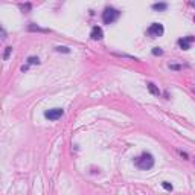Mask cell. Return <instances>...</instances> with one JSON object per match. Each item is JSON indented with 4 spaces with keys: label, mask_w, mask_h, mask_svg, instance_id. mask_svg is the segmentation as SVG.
<instances>
[{
    "label": "cell",
    "mask_w": 195,
    "mask_h": 195,
    "mask_svg": "<svg viewBox=\"0 0 195 195\" xmlns=\"http://www.w3.org/2000/svg\"><path fill=\"white\" fill-rule=\"evenodd\" d=\"M134 165L142 169V171H148L154 166V157L151 152H143L142 155H139V157L134 160Z\"/></svg>",
    "instance_id": "cell-1"
},
{
    "label": "cell",
    "mask_w": 195,
    "mask_h": 195,
    "mask_svg": "<svg viewBox=\"0 0 195 195\" xmlns=\"http://www.w3.org/2000/svg\"><path fill=\"white\" fill-rule=\"evenodd\" d=\"M119 15H121V12L118 9H114L111 6H107L104 9V12H102V21L105 25H111V23H114L119 18Z\"/></svg>",
    "instance_id": "cell-2"
},
{
    "label": "cell",
    "mask_w": 195,
    "mask_h": 195,
    "mask_svg": "<svg viewBox=\"0 0 195 195\" xmlns=\"http://www.w3.org/2000/svg\"><path fill=\"white\" fill-rule=\"evenodd\" d=\"M146 34L151 38H159V37H162L165 34V28H163L162 23H151L148 30H146Z\"/></svg>",
    "instance_id": "cell-3"
},
{
    "label": "cell",
    "mask_w": 195,
    "mask_h": 195,
    "mask_svg": "<svg viewBox=\"0 0 195 195\" xmlns=\"http://www.w3.org/2000/svg\"><path fill=\"white\" fill-rule=\"evenodd\" d=\"M63 114H64V110H63V108H52V110H46V111H44V118L49 119V121H57V119H60Z\"/></svg>",
    "instance_id": "cell-4"
},
{
    "label": "cell",
    "mask_w": 195,
    "mask_h": 195,
    "mask_svg": "<svg viewBox=\"0 0 195 195\" xmlns=\"http://www.w3.org/2000/svg\"><path fill=\"white\" fill-rule=\"evenodd\" d=\"M192 41H194V37H184V38L178 40V46H180V49H183V50H189Z\"/></svg>",
    "instance_id": "cell-5"
},
{
    "label": "cell",
    "mask_w": 195,
    "mask_h": 195,
    "mask_svg": "<svg viewBox=\"0 0 195 195\" xmlns=\"http://www.w3.org/2000/svg\"><path fill=\"white\" fill-rule=\"evenodd\" d=\"M90 37H91V40H102V37H104V32H102V28H99V26H95L91 29V32H90Z\"/></svg>",
    "instance_id": "cell-6"
},
{
    "label": "cell",
    "mask_w": 195,
    "mask_h": 195,
    "mask_svg": "<svg viewBox=\"0 0 195 195\" xmlns=\"http://www.w3.org/2000/svg\"><path fill=\"white\" fill-rule=\"evenodd\" d=\"M146 87H148V90H150L151 95H154V96H160V90H159V87H157L155 84L148 82V84H146Z\"/></svg>",
    "instance_id": "cell-7"
},
{
    "label": "cell",
    "mask_w": 195,
    "mask_h": 195,
    "mask_svg": "<svg viewBox=\"0 0 195 195\" xmlns=\"http://www.w3.org/2000/svg\"><path fill=\"white\" fill-rule=\"evenodd\" d=\"M166 8H168L166 3H154L152 5V9L154 11H166Z\"/></svg>",
    "instance_id": "cell-8"
},
{
    "label": "cell",
    "mask_w": 195,
    "mask_h": 195,
    "mask_svg": "<svg viewBox=\"0 0 195 195\" xmlns=\"http://www.w3.org/2000/svg\"><path fill=\"white\" fill-rule=\"evenodd\" d=\"M28 64H40V58H38V57H29L28 58Z\"/></svg>",
    "instance_id": "cell-9"
},
{
    "label": "cell",
    "mask_w": 195,
    "mask_h": 195,
    "mask_svg": "<svg viewBox=\"0 0 195 195\" xmlns=\"http://www.w3.org/2000/svg\"><path fill=\"white\" fill-rule=\"evenodd\" d=\"M11 52H12V48H11V46H8V48H5V53H3V60H5V61H6L8 58H9Z\"/></svg>",
    "instance_id": "cell-10"
},
{
    "label": "cell",
    "mask_w": 195,
    "mask_h": 195,
    "mask_svg": "<svg viewBox=\"0 0 195 195\" xmlns=\"http://www.w3.org/2000/svg\"><path fill=\"white\" fill-rule=\"evenodd\" d=\"M55 50H57V52H63V53H69V52H70V49L66 48V46H58Z\"/></svg>",
    "instance_id": "cell-11"
},
{
    "label": "cell",
    "mask_w": 195,
    "mask_h": 195,
    "mask_svg": "<svg viewBox=\"0 0 195 195\" xmlns=\"http://www.w3.org/2000/svg\"><path fill=\"white\" fill-rule=\"evenodd\" d=\"M162 186H163V188H165L166 191H172V184H171L169 182H163Z\"/></svg>",
    "instance_id": "cell-12"
},
{
    "label": "cell",
    "mask_w": 195,
    "mask_h": 195,
    "mask_svg": "<svg viewBox=\"0 0 195 195\" xmlns=\"http://www.w3.org/2000/svg\"><path fill=\"white\" fill-rule=\"evenodd\" d=\"M152 53H154V55H163V50L160 48H154L152 49Z\"/></svg>",
    "instance_id": "cell-13"
},
{
    "label": "cell",
    "mask_w": 195,
    "mask_h": 195,
    "mask_svg": "<svg viewBox=\"0 0 195 195\" xmlns=\"http://www.w3.org/2000/svg\"><path fill=\"white\" fill-rule=\"evenodd\" d=\"M169 67H171V69H174V70H180V69H182L180 66H177V64H169Z\"/></svg>",
    "instance_id": "cell-14"
},
{
    "label": "cell",
    "mask_w": 195,
    "mask_h": 195,
    "mask_svg": "<svg viewBox=\"0 0 195 195\" xmlns=\"http://www.w3.org/2000/svg\"><path fill=\"white\" fill-rule=\"evenodd\" d=\"M180 155H182V157L186 160V159H188V154H186V152H183V151H180Z\"/></svg>",
    "instance_id": "cell-15"
}]
</instances>
